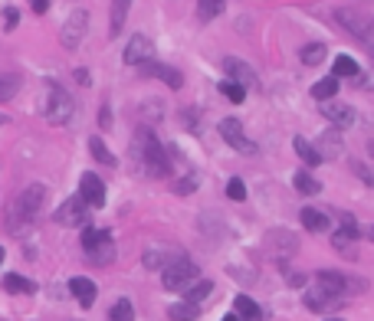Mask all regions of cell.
<instances>
[{"label":"cell","mask_w":374,"mask_h":321,"mask_svg":"<svg viewBox=\"0 0 374 321\" xmlns=\"http://www.w3.org/2000/svg\"><path fill=\"white\" fill-rule=\"evenodd\" d=\"M46 197H50V190L43 184H30L23 194L10 197L7 210H4V229H7L10 236H23L26 229L33 227L36 217H40L43 207H46Z\"/></svg>","instance_id":"1"},{"label":"cell","mask_w":374,"mask_h":321,"mask_svg":"<svg viewBox=\"0 0 374 321\" xmlns=\"http://www.w3.org/2000/svg\"><path fill=\"white\" fill-rule=\"evenodd\" d=\"M132 154H135V160L145 168V174H151V178H168L171 174V154L164 151V144L158 141V135H154L151 128H138L135 131Z\"/></svg>","instance_id":"2"},{"label":"cell","mask_w":374,"mask_h":321,"mask_svg":"<svg viewBox=\"0 0 374 321\" xmlns=\"http://www.w3.org/2000/svg\"><path fill=\"white\" fill-rule=\"evenodd\" d=\"M73 111H76V102H73V95H69L60 82H50V85H46L43 119L50 121V125H69V121H73Z\"/></svg>","instance_id":"3"},{"label":"cell","mask_w":374,"mask_h":321,"mask_svg":"<svg viewBox=\"0 0 374 321\" xmlns=\"http://www.w3.org/2000/svg\"><path fill=\"white\" fill-rule=\"evenodd\" d=\"M302 302H306L309 312H335V308H341V305H345V295H341V292H335L332 285H325V282L312 279V285L306 288Z\"/></svg>","instance_id":"4"},{"label":"cell","mask_w":374,"mask_h":321,"mask_svg":"<svg viewBox=\"0 0 374 321\" xmlns=\"http://www.w3.org/2000/svg\"><path fill=\"white\" fill-rule=\"evenodd\" d=\"M335 20H338L345 30H351V36L374 56V20L361 17L358 10H335Z\"/></svg>","instance_id":"5"},{"label":"cell","mask_w":374,"mask_h":321,"mask_svg":"<svg viewBox=\"0 0 374 321\" xmlns=\"http://www.w3.org/2000/svg\"><path fill=\"white\" fill-rule=\"evenodd\" d=\"M194 282H201V279H197V266L187 259V256L161 272V285L168 288V292H187Z\"/></svg>","instance_id":"6"},{"label":"cell","mask_w":374,"mask_h":321,"mask_svg":"<svg viewBox=\"0 0 374 321\" xmlns=\"http://www.w3.org/2000/svg\"><path fill=\"white\" fill-rule=\"evenodd\" d=\"M85 26H89V13H85V10H73V17H69L60 30L63 50H79V46H82Z\"/></svg>","instance_id":"7"},{"label":"cell","mask_w":374,"mask_h":321,"mask_svg":"<svg viewBox=\"0 0 374 321\" xmlns=\"http://www.w3.org/2000/svg\"><path fill=\"white\" fill-rule=\"evenodd\" d=\"M56 223L60 227H85L89 223V203L82 197H69L66 203H60V210H56Z\"/></svg>","instance_id":"8"},{"label":"cell","mask_w":374,"mask_h":321,"mask_svg":"<svg viewBox=\"0 0 374 321\" xmlns=\"http://www.w3.org/2000/svg\"><path fill=\"white\" fill-rule=\"evenodd\" d=\"M217 131H220V138L233 148V151L240 154H256V144L250 141L247 135H243V125H240L237 119H223L220 125H217Z\"/></svg>","instance_id":"9"},{"label":"cell","mask_w":374,"mask_h":321,"mask_svg":"<svg viewBox=\"0 0 374 321\" xmlns=\"http://www.w3.org/2000/svg\"><path fill=\"white\" fill-rule=\"evenodd\" d=\"M151 56H154V43H151V36L135 33L132 40L125 43V56H122V60H125L128 66H145V62H151Z\"/></svg>","instance_id":"10"},{"label":"cell","mask_w":374,"mask_h":321,"mask_svg":"<svg viewBox=\"0 0 374 321\" xmlns=\"http://www.w3.org/2000/svg\"><path fill=\"white\" fill-rule=\"evenodd\" d=\"M178 259H184V253L174 249V246H151V249H145V256H141V262H145L148 269H154V272H164L168 266H174Z\"/></svg>","instance_id":"11"},{"label":"cell","mask_w":374,"mask_h":321,"mask_svg":"<svg viewBox=\"0 0 374 321\" xmlns=\"http://www.w3.org/2000/svg\"><path fill=\"white\" fill-rule=\"evenodd\" d=\"M79 197H82L89 207H105V184L99 180V174H82L79 178Z\"/></svg>","instance_id":"12"},{"label":"cell","mask_w":374,"mask_h":321,"mask_svg":"<svg viewBox=\"0 0 374 321\" xmlns=\"http://www.w3.org/2000/svg\"><path fill=\"white\" fill-rule=\"evenodd\" d=\"M322 115L328 119V125H335V128H351L355 125V109L345 105V102H325Z\"/></svg>","instance_id":"13"},{"label":"cell","mask_w":374,"mask_h":321,"mask_svg":"<svg viewBox=\"0 0 374 321\" xmlns=\"http://www.w3.org/2000/svg\"><path fill=\"white\" fill-rule=\"evenodd\" d=\"M223 69H227V79H233V82H240V85H260V79H256V72L247 66L243 60H237V56H227L223 60Z\"/></svg>","instance_id":"14"},{"label":"cell","mask_w":374,"mask_h":321,"mask_svg":"<svg viewBox=\"0 0 374 321\" xmlns=\"http://www.w3.org/2000/svg\"><path fill=\"white\" fill-rule=\"evenodd\" d=\"M141 72H145V76L161 79V82H168L171 89H181V85H184V76H181L178 69L164 66V62H145V66H141Z\"/></svg>","instance_id":"15"},{"label":"cell","mask_w":374,"mask_h":321,"mask_svg":"<svg viewBox=\"0 0 374 321\" xmlns=\"http://www.w3.org/2000/svg\"><path fill=\"white\" fill-rule=\"evenodd\" d=\"M69 292L79 298V305H82V308H92V302H95V282L92 279L76 276V279L69 282Z\"/></svg>","instance_id":"16"},{"label":"cell","mask_w":374,"mask_h":321,"mask_svg":"<svg viewBox=\"0 0 374 321\" xmlns=\"http://www.w3.org/2000/svg\"><path fill=\"white\" fill-rule=\"evenodd\" d=\"M299 220H302V227H306L309 233H325V229H332V220H328L322 210H312V207H306V210L299 213Z\"/></svg>","instance_id":"17"},{"label":"cell","mask_w":374,"mask_h":321,"mask_svg":"<svg viewBox=\"0 0 374 321\" xmlns=\"http://www.w3.org/2000/svg\"><path fill=\"white\" fill-rule=\"evenodd\" d=\"M332 76L335 79H358L361 76V66L351 60L348 53H341V56H335V62H332Z\"/></svg>","instance_id":"18"},{"label":"cell","mask_w":374,"mask_h":321,"mask_svg":"<svg viewBox=\"0 0 374 321\" xmlns=\"http://www.w3.org/2000/svg\"><path fill=\"white\" fill-rule=\"evenodd\" d=\"M292 148H296V154H299L302 160H306L309 168H319V164H322V154H319V148H315L312 141H306L302 135L292 138Z\"/></svg>","instance_id":"19"},{"label":"cell","mask_w":374,"mask_h":321,"mask_svg":"<svg viewBox=\"0 0 374 321\" xmlns=\"http://www.w3.org/2000/svg\"><path fill=\"white\" fill-rule=\"evenodd\" d=\"M315 148H319V154H322V158H338V154H341L338 128H335V131H325V135L319 138V144H315Z\"/></svg>","instance_id":"20"},{"label":"cell","mask_w":374,"mask_h":321,"mask_svg":"<svg viewBox=\"0 0 374 321\" xmlns=\"http://www.w3.org/2000/svg\"><path fill=\"white\" fill-rule=\"evenodd\" d=\"M233 312L240 315V321H260V318H263L260 305H256L253 298H247V295H237V302H233Z\"/></svg>","instance_id":"21"},{"label":"cell","mask_w":374,"mask_h":321,"mask_svg":"<svg viewBox=\"0 0 374 321\" xmlns=\"http://www.w3.org/2000/svg\"><path fill=\"white\" fill-rule=\"evenodd\" d=\"M4 288H7V292H14V295H33L36 282H30L26 276H17V272H10L7 279H4Z\"/></svg>","instance_id":"22"},{"label":"cell","mask_w":374,"mask_h":321,"mask_svg":"<svg viewBox=\"0 0 374 321\" xmlns=\"http://www.w3.org/2000/svg\"><path fill=\"white\" fill-rule=\"evenodd\" d=\"M128 7H132V0H112V23H109V33H112V36L122 33L125 17H128Z\"/></svg>","instance_id":"23"},{"label":"cell","mask_w":374,"mask_h":321,"mask_svg":"<svg viewBox=\"0 0 374 321\" xmlns=\"http://www.w3.org/2000/svg\"><path fill=\"white\" fill-rule=\"evenodd\" d=\"M85 259L92 262V266H109V262L115 259V249H112V239H105V243L92 246V249H85Z\"/></svg>","instance_id":"24"},{"label":"cell","mask_w":374,"mask_h":321,"mask_svg":"<svg viewBox=\"0 0 374 321\" xmlns=\"http://www.w3.org/2000/svg\"><path fill=\"white\" fill-rule=\"evenodd\" d=\"M335 95H338V79L335 76H325L312 85V99H319V102H332Z\"/></svg>","instance_id":"25"},{"label":"cell","mask_w":374,"mask_h":321,"mask_svg":"<svg viewBox=\"0 0 374 321\" xmlns=\"http://www.w3.org/2000/svg\"><path fill=\"white\" fill-rule=\"evenodd\" d=\"M197 315H201V305H194V302H178V305H171L168 308V318L171 321H194Z\"/></svg>","instance_id":"26"},{"label":"cell","mask_w":374,"mask_h":321,"mask_svg":"<svg viewBox=\"0 0 374 321\" xmlns=\"http://www.w3.org/2000/svg\"><path fill=\"white\" fill-rule=\"evenodd\" d=\"M292 187H296L299 194H306V197H315V194H322V184L309 174V170H299L296 178H292Z\"/></svg>","instance_id":"27"},{"label":"cell","mask_w":374,"mask_h":321,"mask_svg":"<svg viewBox=\"0 0 374 321\" xmlns=\"http://www.w3.org/2000/svg\"><path fill=\"white\" fill-rule=\"evenodd\" d=\"M325 56H328L325 43H309V46H302V53H299L302 66H319V62H325Z\"/></svg>","instance_id":"28"},{"label":"cell","mask_w":374,"mask_h":321,"mask_svg":"<svg viewBox=\"0 0 374 321\" xmlns=\"http://www.w3.org/2000/svg\"><path fill=\"white\" fill-rule=\"evenodd\" d=\"M89 151H92V158L99 160V164H105V168H115V164H119V160H115V154L105 148V141H102L99 135L89 138Z\"/></svg>","instance_id":"29"},{"label":"cell","mask_w":374,"mask_h":321,"mask_svg":"<svg viewBox=\"0 0 374 321\" xmlns=\"http://www.w3.org/2000/svg\"><path fill=\"white\" fill-rule=\"evenodd\" d=\"M223 7H227V0H197V17L207 23V20L220 17Z\"/></svg>","instance_id":"30"},{"label":"cell","mask_w":374,"mask_h":321,"mask_svg":"<svg viewBox=\"0 0 374 321\" xmlns=\"http://www.w3.org/2000/svg\"><path fill=\"white\" fill-rule=\"evenodd\" d=\"M217 89H220V95H223V99H230L233 105H240V102L247 99V85L233 82V79H223V82L217 85Z\"/></svg>","instance_id":"31"},{"label":"cell","mask_w":374,"mask_h":321,"mask_svg":"<svg viewBox=\"0 0 374 321\" xmlns=\"http://www.w3.org/2000/svg\"><path fill=\"white\" fill-rule=\"evenodd\" d=\"M17 89H20V76H17V72H0V102L14 99Z\"/></svg>","instance_id":"32"},{"label":"cell","mask_w":374,"mask_h":321,"mask_svg":"<svg viewBox=\"0 0 374 321\" xmlns=\"http://www.w3.org/2000/svg\"><path fill=\"white\" fill-rule=\"evenodd\" d=\"M210 292H213V282L210 279H201V282H194V285L187 288L184 298H187V302H194V305H201L207 295H210Z\"/></svg>","instance_id":"33"},{"label":"cell","mask_w":374,"mask_h":321,"mask_svg":"<svg viewBox=\"0 0 374 321\" xmlns=\"http://www.w3.org/2000/svg\"><path fill=\"white\" fill-rule=\"evenodd\" d=\"M109 321H135V305L128 302V298H119V302L112 305Z\"/></svg>","instance_id":"34"},{"label":"cell","mask_w":374,"mask_h":321,"mask_svg":"<svg viewBox=\"0 0 374 321\" xmlns=\"http://www.w3.org/2000/svg\"><path fill=\"white\" fill-rule=\"evenodd\" d=\"M227 197L230 200H237V203H243L247 200V184H243L240 178H230L227 180Z\"/></svg>","instance_id":"35"},{"label":"cell","mask_w":374,"mask_h":321,"mask_svg":"<svg viewBox=\"0 0 374 321\" xmlns=\"http://www.w3.org/2000/svg\"><path fill=\"white\" fill-rule=\"evenodd\" d=\"M4 26H7V30L17 26V10H14V7H7V13H4Z\"/></svg>","instance_id":"36"},{"label":"cell","mask_w":374,"mask_h":321,"mask_svg":"<svg viewBox=\"0 0 374 321\" xmlns=\"http://www.w3.org/2000/svg\"><path fill=\"white\" fill-rule=\"evenodd\" d=\"M30 7H33V13H46V10H50V0H30Z\"/></svg>","instance_id":"37"},{"label":"cell","mask_w":374,"mask_h":321,"mask_svg":"<svg viewBox=\"0 0 374 321\" xmlns=\"http://www.w3.org/2000/svg\"><path fill=\"white\" fill-rule=\"evenodd\" d=\"M181 119H184V125L191 128V131H194V128H197V121H194V109H187L184 115H181Z\"/></svg>","instance_id":"38"},{"label":"cell","mask_w":374,"mask_h":321,"mask_svg":"<svg viewBox=\"0 0 374 321\" xmlns=\"http://www.w3.org/2000/svg\"><path fill=\"white\" fill-rule=\"evenodd\" d=\"M99 121H102V128H109V125H112V115H109V105H102V119H99Z\"/></svg>","instance_id":"39"},{"label":"cell","mask_w":374,"mask_h":321,"mask_svg":"<svg viewBox=\"0 0 374 321\" xmlns=\"http://www.w3.org/2000/svg\"><path fill=\"white\" fill-rule=\"evenodd\" d=\"M220 321H240V315H237V312H233V315H223Z\"/></svg>","instance_id":"40"},{"label":"cell","mask_w":374,"mask_h":321,"mask_svg":"<svg viewBox=\"0 0 374 321\" xmlns=\"http://www.w3.org/2000/svg\"><path fill=\"white\" fill-rule=\"evenodd\" d=\"M365 236H368V239H371V243H374V227H368V229H365Z\"/></svg>","instance_id":"41"},{"label":"cell","mask_w":374,"mask_h":321,"mask_svg":"<svg viewBox=\"0 0 374 321\" xmlns=\"http://www.w3.org/2000/svg\"><path fill=\"white\" fill-rule=\"evenodd\" d=\"M7 121H10V119H7V115H0V125H7Z\"/></svg>","instance_id":"42"},{"label":"cell","mask_w":374,"mask_h":321,"mask_svg":"<svg viewBox=\"0 0 374 321\" xmlns=\"http://www.w3.org/2000/svg\"><path fill=\"white\" fill-rule=\"evenodd\" d=\"M0 266H4V246H0Z\"/></svg>","instance_id":"43"},{"label":"cell","mask_w":374,"mask_h":321,"mask_svg":"<svg viewBox=\"0 0 374 321\" xmlns=\"http://www.w3.org/2000/svg\"><path fill=\"white\" fill-rule=\"evenodd\" d=\"M328 321H338V318H328Z\"/></svg>","instance_id":"44"}]
</instances>
